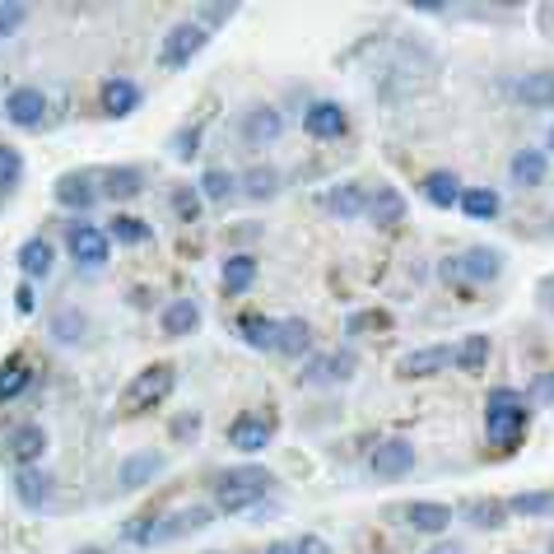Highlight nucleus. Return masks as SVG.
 <instances>
[{"label":"nucleus","mask_w":554,"mask_h":554,"mask_svg":"<svg viewBox=\"0 0 554 554\" xmlns=\"http://www.w3.org/2000/svg\"><path fill=\"white\" fill-rule=\"evenodd\" d=\"M508 173H513L517 187H541L545 173H550V159H545L541 149H517V159Z\"/></svg>","instance_id":"nucleus-28"},{"label":"nucleus","mask_w":554,"mask_h":554,"mask_svg":"<svg viewBox=\"0 0 554 554\" xmlns=\"http://www.w3.org/2000/svg\"><path fill=\"white\" fill-rule=\"evenodd\" d=\"M238 336H243L252 350H275V340H280V322L261 317V312H243V317H238Z\"/></svg>","instance_id":"nucleus-24"},{"label":"nucleus","mask_w":554,"mask_h":554,"mask_svg":"<svg viewBox=\"0 0 554 554\" xmlns=\"http://www.w3.org/2000/svg\"><path fill=\"white\" fill-rule=\"evenodd\" d=\"M485 438H489V447H499V452H513V447L527 438V401H522L513 387H494V392H489Z\"/></svg>","instance_id":"nucleus-2"},{"label":"nucleus","mask_w":554,"mask_h":554,"mask_svg":"<svg viewBox=\"0 0 554 554\" xmlns=\"http://www.w3.org/2000/svg\"><path fill=\"white\" fill-rule=\"evenodd\" d=\"M466 219H494L499 215V191L489 187H475V191H461V205H457Z\"/></svg>","instance_id":"nucleus-34"},{"label":"nucleus","mask_w":554,"mask_h":554,"mask_svg":"<svg viewBox=\"0 0 554 554\" xmlns=\"http://www.w3.org/2000/svg\"><path fill=\"white\" fill-rule=\"evenodd\" d=\"M368 471L378 475V480H401V475L415 471V447L410 438H382L373 447V457H368Z\"/></svg>","instance_id":"nucleus-5"},{"label":"nucleus","mask_w":554,"mask_h":554,"mask_svg":"<svg viewBox=\"0 0 554 554\" xmlns=\"http://www.w3.org/2000/svg\"><path fill=\"white\" fill-rule=\"evenodd\" d=\"M210 517H215V508H201V503H191V508H177V513L159 517V527H154V541H159V545L182 541V536H191V531L210 527Z\"/></svg>","instance_id":"nucleus-10"},{"label":"nucleus","mask_w":554,"mask_h":554,"mask_svg":"<svg viewBox=\"0 0 554 554\" xmlns=\"http://www.w3.org/2000/svg\"><path fill=\"white\" fill-rule=\"evenodd\" d=\"M252 284H257V257L238 252V257L224 261V294H247Z\"/></svg>","instance_id":"nucleus-30"},{"label":"nucleus","mask_w":554,"mask_h":554,"mask_svg":"<svg viewBox=\"0 0 554 554\" xmlns=\"http://www.w3.org/2000/svg\"><path fill=\"white\" fill-rule=\"evenodd\" d=\"M280 182L284 177L275 163H252L243 173V196L247 201H275V196H280Z\"/></svg>","instance_id":"nucleus-23"},{"label":"nucleus","mask_w":554,"mask_h":554,"mask_svg":"<svg viewBox=\"0 0 554 554\" xmlns=\"http://www.w3.org/2000/svg\"><path fill=\"white\" fill-rule=\"evenodd\" d=\"M410 10H419V14H438V10H447L443 0H410Z\"/></svg>","instance_id":"nucleus-52"},{"label":"nucleus","mask_w":554,"mask_h":554,"mask_svg":"<svg viewBox=\"0 0 554 554\" xmlns=\"http://www.w3.org/2000/svg\"><path fill=\"white\" fill-rule=\"evenodd\" d=\"M140 98H145V89H140L136 80H108L103 84V112H108V117H131V112L140 108Z\"/></svg>","instance_id":"nucleus-22"},{"label":"nucleus","mask_w":554,"mask_h":554,"mask_svg":"<svg viewBox=\"0 0 554 554\" xmlns=\"http://www.w3.org/2000/svg\"><path fill=\"white\" fill-rule=\"evenodd\" d=\"M5 117H10L14 126L33 131V126H42V117H47V98H42L33 84H24V89H14V94L5 98Z\"/></svg>","instance_id":"nucleus-13"},{"label":"nucleus","mask_w":554,"mask_h":554,"mask_svg":"<svg viewBox=\"0 0 554 554\" xmlns=\"http://www.w3.org/2000/svg\"><path fill=\"white\" fill-rule=\"evenodd\" d=\"M233 191H238V182H233V173H224V168H210V173L201 177V196H205V201L224 205V201H233Z\"/></svg>","instance_id":"nucleus-36"},{"label":"nucleus","mask_w":554,"mask_h":554,"mask_svg":"<svg viewBox=\"0 0 554 554\" xmlns=\"http://www.w3.org/2000/svg\"><path fill=\"white\" fill-rule=\"evenodd\" d=\"M19 271H24L28 280H42V275L52 271V243H47V238H28V243L19 247Z\"/></svg>","instance_id":"nucleus-31"},{"label":"nucleus","mask_w":554,"mask_h":554,"mask_svg":"<svg viewBox=\"0 0 554 554\" xmlns=\"http://www.w3.org/2000/svg\"><path fill=\"white\" fill-rule=\"evenodd\" d=\"M196 419H201V415H182V419H177V424H173V438H196V429H201Z\"/></svg>","instance_id":"nucleus-49"},{"label":"nucleus","mask_w":554,"mask_h":554,"mask_svg":"<svg viewBox=\"0 0 554 554\" xmlns=\"http://www.w3.org/2000/svg\"><path fill=\"white\" fill-rule=\"evenodd\" d=\"M280 131H284L280 112L266 108V103H257V108L243 112V140L247 145H271V140H280Z\"/></svg>","instance_id":"nucleus-17"},{"label":"nucleus","mask_w":554,"mask_h":554,"mask_svg":"<svg viewBox=\"0 0 554 554\" xmlns=\"http://www.w3.org/2000/svg\"><path fill=\"white\" fill-rule=\"evenodd\" d=\"M419 196H424L429 205H438V210H452V205H461V182H457V173H447V168L429 173L424 182H419Z\"/></svg>","instance_id":"nucleus-21"},{"label":"nucleus","mask_w":554,"mask_h":554,"mask_svg":"<svg viewBox=\"0 0 554 554\" xmlns=\"http://www.w3.org/2000/svg\"><path fill=\"white\" fill-rule=\"evenodd\" d=\"M154 527H159V517H136V522H126V541L149 545V541H154Z\"/></svg>","instance_id":"nucleus-45"},{"label":"nucleus","mask_w":554,"mask_h":554,"mask_svg":"<svg viewBox=\"0 0 554 554\" xmlns=\"http://www.w3.org/2000/svg\"><path fill=\"white\" fill-rule=\"evenodd\" d=\"M508 508H513V513H522V517H545V513H554V494H545V489H531V494H517Z\"/></svg>","instance_id":"nucleus-38"},{"label":"nucleus","mask_w":554,"mask_h":554,"mask_svg":"<svg viewBox=\"0 0 554 554\" xmlns=\"http://www.w3.org/2000/svg\"><path fill=\"white\" fill-rule=\"evenodd\" d=\"M28 382H33L28 359H19V354H14V359H5V364H0V406H5V401H14V396H24Z\"/></svg>","instance_id":"nucleus-29"},{"label":"nucleus","mask_w":554,"mask_h":554,"mask_svg":"<svg viewBox=\"0 0 554 554\" xmlns=\"http://www.w3.org/2000/svg\"><path fill=\"white\" fill-rule=\"evenodd\" d=\"M108 238H117V243H126V247H136V243H145V238H149V224H145V219H131V215H117L108 224Z\"/></svg>","instance_id":"nucleus-37"},{"label":"nucleus","mask_w":554,"mask_h":554,"mask_svg":"<svg viewBox=\"0 0 554 554\" xmlns=\"http://www.w3.org/2000/svg\"><path fill=\"white\" fill-rule=\"evenodd\" d=\"M550 149H554V131H550Z\"/></svg>","instance_id":"nucleus-57"},{"label":"nucleus","mask_w":554,"mask_h":554,"mask_svg":"<svg viewBox=\"0 0 554 554\" xmlns=\"http://www.w3.org/2000/svg\"><path fill=\"white\" fill-rule=\"evenodd\" d=\"M14 494H19L24 508H47V499H52V475L42 471V466H19V471H14Z\"/></svg>","instance_id":"nucleus-16"},{"label":"nucleus","mask_w":554,"mask_h":554,"mask_svg":"<svg viewBox=\"0 0 554 554\" xmlns=\"http://www.w3.org/2000/svg\"><path fill=\"white\" fill-rule=\"evenodd\" d=\"M322 210L336 219H359L368 210V191L359 182H340V187L322 191Z\"/></svg>","instance_id":"nucleus-15"},{"label":"nucleus","mask_w":554,"mask_h":554,"mask_svg":"<svg viewBox=\"0 0 554 554\" xmlns=\"http://www.w3.org/2000/svg\"><path fill=\"white\" fill-rule=\"evenodd\" d=\"M303 131H308L312 140H340L345 131H350V122H345V108H340V103H331V98L312 103L308 117H303Z\"/></svg>","instance_id":"nucleus-12"},{"label":"nucleus","mask_w":554,"mask_h":554,"mask_svg":"<svg viewBox=\"0 0 554 554\" xmlns=\"http://www.w3.org/2000/svg\"><path fill=\"white\" fill-rule=\"evenodd\" d=\"M28 19V5H19V0H10V5H0V38H10L14 28Z\"/></svg>","instance_id":"nucleus-44"},{"label":"nucleus","mask_w":554,"mask_h":554,"mask_svg":"<svg viewBox=\"0 0 554 554\" xmlns=\"http://www.w3.org/2000/svg\"><path fill=\"white\" fill-rule=\"evenodd\" d=\"M531 401H536V406H545V401H554V373H541V378L531 382Z\"/></svg>","instance_id":"nucleus-46"},{"label":"nucleus","mask_w":554,"mask_h":554,"mask_svg":"<svg viewBox=\"0 0 554 554\" xmlns=\"http://www.w3.org/2000/svg\"><path fill=\"white\" fill-rule=\"evenodd\" d=\"M205 47V28L201 24H173L168 28V38H163V52H159V61L168 70H182L191 61V56Z\"/></svg>","instance_id":"nucleus-8"},{"label":"nucleus","mask_w":554,"mask_h":554,"mask_svg":"<svg viewBox=\"0 0 554 554\" xmlns=\"http://www.w3.org/2000/svg\"><path fill=\"white\" fill-rule=\"evenodd\" d=\"M443 271L466 275V280H475V284H494L503 275V252H494V247H466L457 261H447Z\"/></svg>","instance_id":"nucleus-6"},{"label":"nucleus","mask_w":554,"mask_h":554,"mask_svg":"<svg viewBox=\"0 0 554 554\" xmlns=\"http://www.w3.org/2000/svg\"><path fill=\"white\" fill-rule=\"evenodd\" d=\"M275 350L289 354V359L308 354L312 350V326L303 322V317H289V322H280V340H275Z\"/></svg>","instance_id":"nucleus-32"},{"label":"nucleus","mask_w":554,"mask_h":554,"mask_svg":"<svg viewBox=\"0 0 554 554\" xmlns=\"http://www.w3.org/2000/svg\"><path fill=\"white\" fill-rule=\"evenodd\" d=\"M513 98L522 108H554V70H531L513 84Z\"/></svg>","instance_id":"nucleus-18"},{"label":"nucleus","mask_w":554,"mask_h":554,"mask_svg":"<svg viewBox=\"0 0 554 554\" xmlns=\"http://www.w3.org/2000/svg\"><path fill=\"white\" fill-rule=\"evenodd\" d=\"M457 359V345H419V350H410L401 364H396V373L401 378H433V373H443L447 364Z\"/></svg>","instance_id":"nucleus-9"},{"label":"nucleus","mask_w":554,"mask_h":554,"mask_svg":"<svg viewBox=\"0 0 554 554\" xmlns=\"http://www.w3.org/2000/svg\"><path fill=\"white\" fill-rule=\"evenodd\" d=\"M275 489V475L257 461H247V466H229V471L215 475V508L219 513H247V508H257L266 494Z\"/></svg>","instance_id":"nucleus-1"},{"label":"nucleus","mask_w":554,"mask_h":554,"mask_svg":"<svg viewBox=\"0 0 554 554\" xmlns=\"http://www.w3.org/2000/svg\"><path fill=\"white\" fill-rule=\"evenodd\" d=\"M66 243H70V257L80 261V266H103L108 261V229H94V224H75V229L66 233Z\"/></svg>","instance_id":"nucleus-11"},{"label":"nucleus","mask_w":554,"mask_h":554,"mask_svg":"<svg viewBox=\"0 0 554 554\" xmlns=\"http://www.w3.org/2000/svg\"><path fill=\"white\" fill-rule=\"evenodd\" d=\"M452 364L461 368V373H480V368L489 364V336H466L457 345V359Z\"/></svg>","instance_id":"nucleus-35"},{"label":"nucleus","mask_w":554,"mask_h":554,"mask_svg":"<svg viewBox=\"0 0 554 554\" xmlns=\"http://www.w3.org/2000/svg\"><path fill=\"white\" fill-rule=\"evenodd\" d=\"M159 471H163L159 452H136V457L122 461V475H117V480H122V489H140V485H149Z\"/></svg>","instance_id":"nucleus-27"},{"label":"nucleus","mask_w":554,"mask_h":554,"mask_svg":"<svg viewBox=\"0 0 554 554\" xmlns=\"http://www.w3.org/2000/svg\"><path fill=\"white\" fill-rule=\"evenodd\" d=\"M173 210L182 224H196L201 219V187H177L173 191Z\"/></svg>","instance_id":"nucleus-39"},{"label":"nucleus","mask_w":554,"mask_h":554,"mask_svg":"<svg viewBox=\"0 0 554 554\" xmlns=\"http://www.w3.org/2000/svg\"><path fill=\"white\" fill-rule=\"evenodd\" d=\"M140 191H145V173H140L136 163H117V168L103 173V196L108 201H131Z\"/></svg>","instance_id":"nucleus-20"},{"label":"nucleus","mask_w":554,"mask_h":554,"mask_svg":"<svg viewBox=\"0 0 554 554\" xmlns=\"http://www.w3.org/2000/svg\"><path fill=\"white\" fill-rule=\"evenodd\" d=\"M326 382H336V368H331V354H317L303 368V387H326Z\"/></svg>","instance_id":"nucleus-42"},{"label":"nucleus","mask_w":554,"mask_h":554,"mask_svg":"<svg viewBox=\"0 0 554 554\" xmlns=\"http://www.w3.org/2000/svg\"><path fill=\"white\" fill-rule=\"evenodd\" d=\"M461 513L471 517L475 527H485V531H499V522H503V513H508V508H503V503H466Z\"/></svg>","instance_id":"nucleus-40"},{"label":"nucleus","mask_w":554,"mask_h":554,"mask_svg":"<svg viewBox=\"0 0 554 554\" xmlns=\"http://www.w3.org/2000/svg\"><path fill=\"white\" fill-rule=\"evenodd\" d=\"M266 554H298V545L294 541H271V545H266Z\"/></svg>","instance_id":"nucleus-54"},{"label":"nucleus","mask_w":554,"mask_h":554,"mask_svg":"<svg viewBox=\"0 0 554 554\" xmlns=\"http://www.w3.org/2000/svg\"><path fill=\"white\" fill-rule=\"evenodd\" d=\"M24 173V159H19V149L14 145H0V191H10Z\"/></svg>","instance_id":"nucleus-41"},{"label":"nucleus","mask_w":554,"mask_h":554,"mask_svg":"<svg viewBox=\"0 0 554 554\" xmlns=\"http://www.w3.org/2000/svg\"><path fill=\"white\" fill-rule=\"evenodd\" d=\"M298 554H331V545H326L322 536H303V541H298Z\"/></svg>","instance_id":"nucleus-51"},{"label":"nucleus","mask_w":554,"mask_h":554,"mask_svg":"<svg viewBox=\"0 0 554 554\" xmlns=\"http://www.w3.org/2000/svg\"><path fill=\"white\" fill-rule=\"evenodd\" d=\"M159 322H163V331H168V336H191V331L201 326V308H196L191 298H173V303L163 308Z\"/></svg>","instance_id":"nucleus-26"},{"label":"nucleus","mask_w":554,"mask_h":554,"mask_svg":"<svg viewBox=\"0 0 554 554\" xmlns=\"http://www.w3.org/2000/svg\"><path fill=\"white\" fill-rule=\"evenodd\" d=\"M14 303H19V312H33V308H38V298H33V284H19V289H14Z\"/></svg>","instance_id":"nucleus-50"},{"label":"nucleus","mask_w":554,"mask_h":554,"mask_svg":"<svg viewBox=\"0 0 554 554\" xmlns=\"http://www.w3.org/2000/svg\"><path fill=\"white\" fill-rule=\"evenodd\" d=\"M56 201L70 205V210H89V205L103 196V173H84V168H75V173H61L56 177Z\"/></svg>","instance_id":"nucleus-7"},{"label":"nucleus","mask_w":554,"mask_h":554,"mask_svg":"<svg viewBox=\"0 0 554 554\" xmlns=\"http://www.w3.org/2000/svg\"><path fill=\"white\" fill-rule=\"evenodd\" d=\"M233 10H238L233 0H224V5H201V19H196V24L201 28H224L233 19Z\"/></svg>","instance_id":"nucleus-43"},{"label":"nucleus","mask_w":554,"mask_h":554,"mask_svg":"<svg viewBox=\"0 0 554 554\" xmlns=\"http://www.w3.org/2000/svg\"><path fill=\"white\" fill-rule=\"evenodd\" d=\"M84 331H89V317H84L80 308H61V312L52 317V336H56V345H80Z\"/></svg>","instance_id":"nucleus-33"},{"label":"nucleus","mask_w":554,"mask_h":554,"mask_svg":"<svg viewBox=\"0 0 554 554\" xmlns=\"http://www.w3.org/2000/svg\"><path fill=\"white\" fill-rule=\"evenodd\" d=\"M406 517H410V527L424 531V536H443L452 527V508L447 503H410Z\"/></svg>","instance_id":"nucleus-25"},{"label":"nucleus","mask_w":554,"mask_h":554,"mask_svg":"<svg viewBox=\"0 0 554 554\" xmlns=\"http://www.w3.org/2000/svg\"><path fill=\"white\" fill-rule=\"evenodd\" d=\"M271 433H275V424L266 415H238L229 424V443L238 447V452H252V457H257L261 447L271 443Z\"/></svg>","instance_id":"nucleus-14"},{"label":"nucleus","mask_w":554,"mask_h":554,"mask_svg":"<svg viewBox=\"0 0 554 554\" xmlns=\"http://www.w3.org/2000/svg\"><path fill=\"white\" fill-rule=\"evenodd\" d=\"M550 10H554V5H550ZM545 33H554V14H545Z\"/></svg>","instance_id":"nucleus-55"},{"label":"nucleus","mask_w":554,"mask_h":554,"mask_svg":"<svg viewBox=\"0 0 554 554\" xmlns=\"http://www.w3.org/2000/svg\"><path fill=\"white\" fill-rule=\"evenodd\" d=\"M364 326H387V317H368V312H354L350 322H345V331L354 336V331H364Z\"/></svg>","instance_id":"nucleus-48"},{"label":"nucleus","mask_w":554,"mask_h":554,"mask_svg":"<svg viewBox=\"0 0 554 554\" xmlns=\"http://www.w3.org/2000/svg\"><path fill=\"white\" fill-rule=\"evenodd\" d=\"M0 452H5V461H10L14 471H19V466H38L42 452H47V429H42V424H14V429L0 438Z\"/></svg>","instance_id":"nucleus-4"},{"label":"nucleus","mask_w":554,"mask_h":554,"mask_svg":"<svg viewBox=\"0 0 554 554\" xmlns=\"http://www.w3.org/2000/svg\"><path fill=\"white\" fill-rule=\"evenodd\" d=\"M368 219H373L378 229H396V224L406 219V196L396 187H378L368 196Z\"/></svg>","instance_id":"nucleus-19"},{"label":"nucleus","mask_w":554,"mask_h":554,"mask_svg":"<svg viewBox=\"0 0 554 554\" xmlns=\"http://www.w3.org/2000/svg\"><path fill=\"white\" fill-rule=\"evenodd\" d=\"M429 554H466V545H461V541H443V545H433Z\"/></svg>","instance_id":"nucleus-53"},{"label":"nucleus","mask_w":554,"mask_h":554,"mask_svg":"<svg viewBox=\"0 0 554 554\" xmlns=\"http://www.w3.org/2000/svg\"><path fill=\"white\" fill-rule=\"evenodd\" d=\"M80 554H103V550H80Z\"/></svg>","instance_id":"nucleus-56"},{"label":"nucleus","mask_w":554,"mask_h":554,"mask_svg":"<svg viewBox=\"0 0 554 554\" xmlns=\"http://www.w3.org/2000/svg\"><path fill=\"white\" fill-rule=\"evenodd\" d=\"M177 387V368L173 364H149L145 373L126 382L122 392V415H140V410H154L159 401H168Z\"/></svg>","instance_id":"nucleus-3"},{"label":"nucleus","mask_w":554,"mask_h":554,"mask_svg":"<svg viewBox=\"0 0 554 554\" xmlns=\"http://www.w3.org/2000/svg\"><path fill=\"white\" fill-rule=\"evenodd\" d=\"M196 140H201V126H191V131H182V136L173 140V149L182 154V159H191V154H196Z\"/></svg>","instance_id":"nucleus-47"}]
</instances>
